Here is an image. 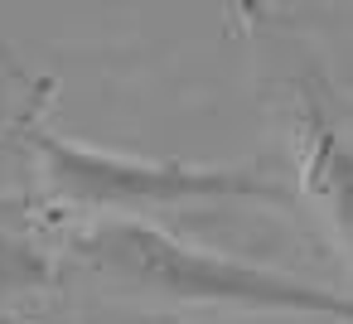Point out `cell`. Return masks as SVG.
Segmentation results:
<instances>
[{
    "label": "cell",
    "instance_id": "6da1fadb",
    "mask_svg": "<svg viewBox=\"0 0 353 324\" xmlns=\"http://www.w3.org/2000/svg\"><path fill=\"white\" fill-rule=\"evenodd\" d=\"M68 247L107 281L155 290L170 300L232 305L256 314H314V319L353 324V295L271 271V266H252L237 256H213L141 218H88L73 227Z\"/></svg>",
    "mask_w": 353,
    "mask_h": 324
},
{
    "label": "cell",
    "instance_id": "7a4b0ae2",
    "mask_svg": "<svg viewBox=\"0 0 353 324\" xmlns=\"http://www.w3.org/2000/svg\"><path fill=\"white\" fill-rule=\"evenodd\" d=\"M44 189L63 208H83L92 218H126V208H179V203H218V199H271L290 203V189L256 165H179V160H136L92 145L59 141L34 117L20 126Z\"/></svg>",
    "mask_w": 353,
    "mask_h": 324
},
{
    "label": "cell",
    "instance_id": "3957f363",
    "mask_svg": "<svg viewBox=\"0 0 353 324\" xmlns=\"http://www.w3.org/2000/svg\"><path fill=\"white\" fill-rule=\"evenodd\" d=\"M290 136L300 160V184L353 256V141L334 117L329 88L314 68L290 78Z\"/></svg>",
    "mask_w": 353,
    "mask_h": 324
},
{
    "label": "cell",
    "instance_id": "277c9868",
    "mask_svg": "<svg viewBox=\"0 0 353 324\" xmlns=\"http://www.w3.org/2000/svg\"><path fill=\"white\" fill-rule=\"evenodd\" d=\"M34 281H44V261L25 242L0 237V290H20V285H34Z\"/></svg>",
    "mask_w": 353,
    "mask_h": 324
}]
</instances>
